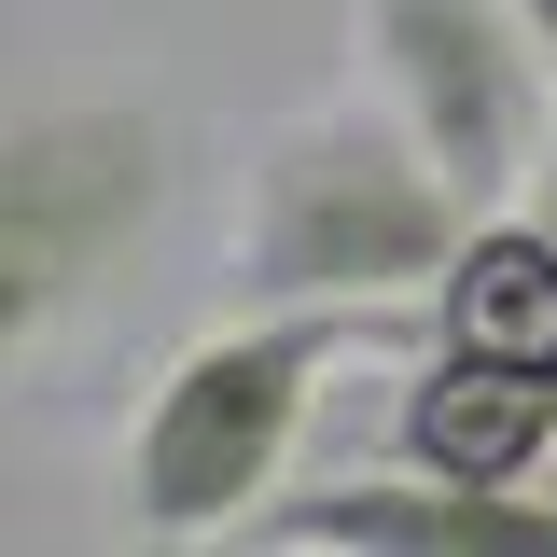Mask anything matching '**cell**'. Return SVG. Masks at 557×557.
I'll return each mask as SVG.
<instances>
[{
    "instance_id": "cell-1",
    "label": "cell",
    "mask_w": 557,
    "mask_h": 557,
    "mask_svg": "<svg viewBox=\"0 0 557 557\" xmlns=\"http://www.w3.org/2000/svg\"><path fill=\"white\" fill-rule=\"evenodd\" d=\"M418 335H432V293L418 307H251V321L196 335L126 418V530L139 544H237L278 502L335 362L418 348Z\"/></svg>"
},
{
    "instance_id": "cell-3",
    "label": "cell",
    "mask_w": 557,
    "mask_h": 557,
    "mask_svg": "<svg viewBox=\"0 0 557 557\" xmlns=\"http://www.w3.org/2000/svg\"><path fill=\"white\" fill-rule=\"evenodd\" d=\"M168 196H182V139L153 98H14L0 112V376L14 391L153 251Z\"/></svg>"
},
{
    "instance_id": "cell-8",
    "label": "cell",
    "mask_w": 557,
    "mask_h": 557,
    "mask_svg": "<svg viewBox=\"0 0 557 557\" xmlns=\"http://www.w3.org/2000/svg\"><path fill=\"white\" fill-rule=\"evenodd\" d=\"M530 209H544V223H557V139H544V168H530Z\"/></svg>"
},
{
    "instance_id": "cell-6",
    "label": "cell",
    "mask_w": 557,
    "mask_h": 557,
    "mask_svg": "<svg viewBox=\"0 0 557 557\" xmlns=\"http://www.w3.org/2000/svg\"><path fill=\"white\" fill-rule=\"evenodd\" d=\"M432 335L502 348V362H557V223L530 196L474 209V237H460L446 278H432Z\"/></svg>"
},
{
    "instance_id": "cell-7",
    "label": "cell",
    "mask_w": 557,
    "mask_h": 557,
    "mask_svg": "<svg viewBox=\"0 0 557 557\" xmlns=\"http://www.w3.org/2000/svg\"><path fill=\"white\" fill-rule=\"evenodd\" d=\"M516 28H530V42H544V70H557V0H516Z\"/></svg>"
},
{
    "instance_id": "cell-2",
    "label": "cell",
    "mask_w": 557,
    "mask_h": 557,
    "mask_svg": "<svg viewBox=\"0 0 557 557\" xmlns=\"http://www.w3.org/2000/svg\"><path fill=\"white\" fill-rule=\"evenodd\" d=\"M460 237H474V196L432 168V139L376 84L307 98L251 139V196H237V293L251 307H418Z\"/></svg>"
},
{
    "instance_id": "cell-5",
    "label": "cell",
    "mask_w": 557,
    "mask_h": 557,
    "mask_svg": "<svg viewBox=\"0 0 557 557\" xmlns=\"http://www.w3.org/2000/svg\"><path fill=\"white\" fill-rule=\"evenodd\" d=\"M237 544L265 557H557V460L530 487H446V474H321L265 502Z\"/></svg>"
},
{
    "instance_id": "cell-4",
    "label": "cell",
    "mask_w": 557,
    "mask_h": 557,
    "mask_svg": "<svg viewBox=\"0 0 557 557\" xmlns=\"http://www.w3.org/2000/svg\"><path fill=\"white\" fill-rule=\"evenodd\" d=\"M348 57H362V84H376L418 139H432V168L474 209L530 196L557 70H544V42L516 28V0H348Z\"/></svg>"
}]
</instances>
